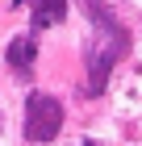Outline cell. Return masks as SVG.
Listing matches in <instances>:
<instances>
[{
	"mask_svg": "<svg viewBox=\"0 0 142 146\" xmlns=\"http://www.w3.org/2000/svg\"><path fill=\"white\" fill-rule=\"evenodd\" d=\"M88 17L96 21V38L88 46V92H100L105 79H109V71H113V63L125 54L130 42H125V29L100 9V0H88Z\"/></svg>",
	"mask_w": 142,
	"mask_h": 146,
	"instance_id": "cell-1",
	"label": "cell"
},
{
	"mask_svg": "<svg viewBox=\"0 0 142 146\" xmlns=\"http://www.w3.org/2000/svg\"><path fill=\"white\" fill-rule=\"evenodd\" d=\"M59 129H63V104L55 96L33 92L29 104H25V138L29 142H50Z\"/></svg>",
	"mask_w": 142,
	"mask_h": 146,
	"instance_id": "cell-2",
	"label": "cell"
},
{
	"mask_svg": "<svg viewBox=\"0 0 142 146\" xmlns=\"http://www.w3.org/2000/svg\"><path fill=\"white\" fill-rule=\"evenodd\" d=\"M4 58H9V67L17 71V75L29 79V75H33V63H38V38H29V34L13 38L9 50H4Z\"/></svg>",
	"mask_w": 142,
	"mask_h": 146,
	"instance_id": "cell-3",
	"label": "cell"
},
{
	"mask_svg": "<svg viewBox=\"0 0 142 146\" xmlns=\"http://www.w3.org/2000/svg\"><path fill=\"white\" fill-rule=\"evenodd\" d=\"M33 29H50L67 17V0H33Z\"/></svg>",
	"mask_w": 142,
	"mask_h": 146,
	"instance_id": "cell-4",
	"label": "cell"
},
{
	"mask_svg": "<svg viewBox=\"0 0 142 146\" xmlns=\"http://www.w3.org/2000/svg\"><path fill=\"white\" fill-rule=\"evenodd\" d=\"M84 146H92V142H84Z\"/></svg>",
	"mask_w": 142,
	"mask_h": 146,
	"instance_id": "cell-5",
	"label": "cell"
}]
</instances>
